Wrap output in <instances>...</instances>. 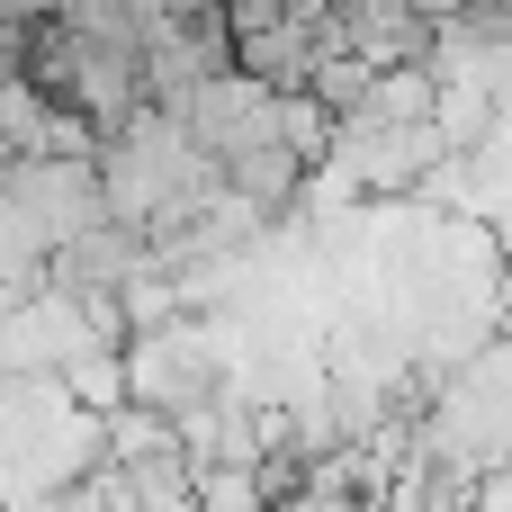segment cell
Returning <instances> with one entry per match:
<instances>
[{
  "label": "cell",
  "instance_id": "1",
  "mask_svg": "<svg viewBox=\"0 0 512 512\" xmlns=\"http://www.w3.org/2000/svg\"><path fill=\"white\" fill-rule=\"evenodd\" d=\"M117 378H126V405H135V414L180 423V414L216 405V387H225L216 333H207L198 315H180V324H162V333H135V342L117 351Z\"/></svg>",
  "mask_w": 512,
  "mask_h": 512
}]
</instances>
